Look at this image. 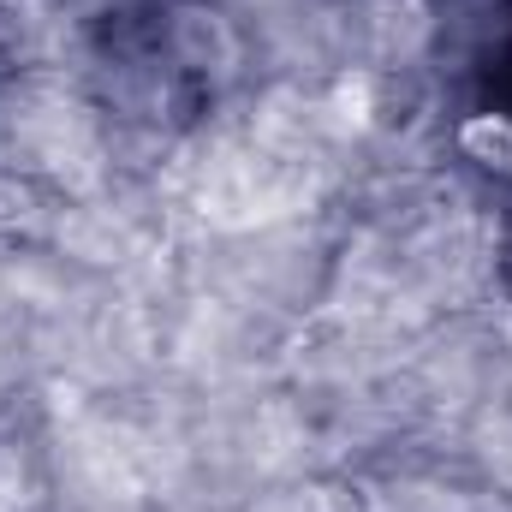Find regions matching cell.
I'll list each match as a JSON object with an SVG mask.
<instances>
[{"label":"cell","mask_w":512,"mask_h":512,"mask_svg":"<svg viewBox=\"0 0 512 512\" xmlns=\"http://www.w3.org/2000/svg\"><path fill=\"white\" fill-rule=\"evenodd\" d=\"M459 155L477 167V173H495V179H512V114H465L459 120Z\"/></svg>","instance_id":"cell-1"}]
</instances>
